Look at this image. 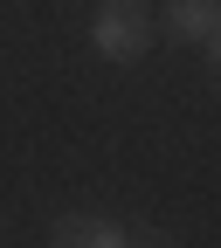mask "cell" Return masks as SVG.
Returning <instances> with one entry per match:
<instances>
[{"label":"cell","mask_w":221,"mask_h":248,"mask_svg":"<svg viewBox=\"0 0 221 248\" xmlns=\"http://www.w3.org/2000/svg\"><path fill=\"white\" fill-rule=\"evenodd\" d=\"M90 48H97L104 62H138L152 48L145 0H97V14H90Z\"/></svg>","instance_id":"cell-1"},{"label":"cell","mask_w":221,"mask_h":248,"mask_svg":"<svg viewBox=\"0 0 221 248\" xmlns=\"http://www.w3.org/2000/svg\"><path fill=\"white\" fill-rule=\"evenodd\" d=\"M55 248H124V228L104 214H62L55 221Z\"/></svg>","instance_id":"cell-2"},{"label":"cell","mask_w":221,"mask_h":248,"mask_svg":"<svg viewBox=\"0 0 221 248\" xmlns=\"http://www.w3.org/2000/svg\"><path fill=\"white\" fill-rule=\"evenodd\" d=\"M221 21V0H166V28L180 42H207Z\"/></svg>","instance_id":"cell-3"},{"label":"cell","mask_w":221,"mask_h":248,"mask_svg":"<svg viewBox=\"0 0 221 248\" xmlns=\"http://www.w3.org/2000/svg\"><path fill=\"white\" fill-rule=\"evenodd\" d=\"M124 248H180L166 228H132V234H124Z\"/></svg>","instance_id":"cell-4"},{"label":"cell","mask_w":221,"mask_h":248,"mask_svg":"<svg viewBox=\"0 0 221 248\" xmlns=\"http://www.w3.org/2000/svg\"><path fill=\"white\" fill-rule=\"evenodd\" d=\"M207 55H214V69H221V21H214V35H207Z\"/></svg>","instance_id":"cell-5"}]
</instances>
